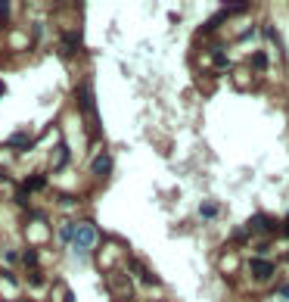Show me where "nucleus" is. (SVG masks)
I'll use <instances>...</instances> for the list:
<instances>
[{
	"label": "nucleus",
	"mask_w": 289,
	"mask_h": 302,
	"mask_svg": "<svg viewBox=\"0 0 289 302\" xmlns=\"http://www.w3.org/2000/svg\"><path fill=\"white\" fill-rule=\"evenodd\" d=\"M109 290H112V296L118 299V302H131V299H134V287H131L128 277H121V274L112 277V287H109Z\"/></svg>",
	"instance_id": "obj_3"
},
{
	"label": "nucleus",
	"mask_w": 289,
	"mask_h": 302,
	"mask_svg": "<svg viewBox=\"0 0 289 302\" xmlns=\"http://www.w3.org/2000/svg\"><path fill=\"white\" fill-rule=\"evenodd\" d=\"M212 60H215V63H212V66H215V69H218V72H224V69H227V66H230V63H227V56H224V53H221V50H218V53H215V56H212Z\"/></svg>",
	"instance_id": "obj_13"
},
{
	"label": "nucleus",
	"mask_w": 289,
	"mask_h": 302,
	"mask_svg": "<svg viewBox=\"0 0 289 302\" xmlns=\"http://www.w3.org/2000/svg\"><path fill=\"white\" fill-rule=\"evenodd\" d=\"M280 296H289V287H280Z\"/></svg>",
	"instance_id": "obj_16"
},
{
	"label": "nucleus",
	"mask_w": 289,
	"mask_h": 302,
	"mask_svg": "<svg viewBox=\"0 0 289 302\" xmlns=\"http://www.w3.org/2000/svg\"><path fill=\"white\" fill-rule=\"evenodd\" d=\"M44 187H47V178H44V175H31L22 190H44Z\"/></svg>",
	"instance_id": "obj_8"
},
{
	"label": "nucleus",
	"mask_w": 289,
	"mask_h": 302,
	"mask_svg": "<svg viewBox=\"0 0 289 302\" xmlns=\"http://www.w3.org/2000/svg\"><path fill=\"white\" fill-rule=\"evenodd\" d=\"M34 218V222H31V227H28V237H31V243H44V240H47V225H44V222H38V215H31Z\"/></svg>",
	"instance_id": "obj_5"
},
{
	"label": "nucleus",
	"mask_w": 289,
	"mask_h": 302,
	"mask_svg": "<svg viewBox=\"0 0 289 302\" xmlns=\"http://www.w3.org/2000/svg\"><path fill=\"white\" fill-rule=\"evenodd\" d=\"M286 262H289V255H286Z\"/></svg>",
	"instance_id": "obj_17"
},
{
	"label": "nucleus",
	"mask_w": 289,
	"mask_h": 302,
	"mask_svg": "<svg viewBox=\"0 0 289 302\" xmlns=\"http://www.w3.org/2000/svg\"><path fill=\"white\" fill-rule=\"evenodd\" d=\"M100 243V230H97V225H90V222H84V225H78V230H75V249L78 252H90Z\"/></svg>",
	"instance_id": "obj_1"
},
{
	"label": "nucleus",
	"mask_w": 289,
	"mask_h": 302,
	"mask_svg": "<svg viewBox=\"0 0 289 302\" xmlns=\"http://www.w3.org/2000/svg\"><path fill=\"white\" fill-rule=\"evenodd\" d=\"M9 144H13V147H19V150L31 147V141H28V137H13V141H9Z\"/></svg>",
	"instance_id": "obj_14"
},
{
	"label": "nucleus",
	"mask_w": 289,
	"mask_h": 302,
	"mask_svg": "<svg viewBox=\"0 0 289 302\" xmlns=\"http://www.w3.org/2000/svg\"><path fill=\"white\" fill-rule=\"evenodd\" d=\"M218 212H221V209H218V203H202V218H218Z\"/></svg>",
	"instance_id": "obj_12"
},
{
	"label": "nucleus",
	"mask_w": 289,
	"mask_h": 302,
	"mask_svg": "<svg viewBox=\"0 0 289 302\" xmlns=\"http://www.w3.org/2000/svg\"><path fill=\"white\" fill-rule=\"evenodd\" d=\"M78 97H81V106H84V112H94V97H90V90H87V87H81V90H78Z\"/></svg>",
	"instance_id": "obj_10"
},
{
	"label": "nucleus",
	"mask_w": 289,
	"mask_h": 302,
	"mask_svg": "<svg viewBox=\"0 0 289 302\" xmlns=\"http://www.w3.org/2000/svg\"><path fill=\"white\" fill-rule=\"evenodd\" d=\"M90 171H94L97 178H106L109 171H112V159H109L106 153H103V156H97V159H94V165H90Z\"/></svg>",
	"instance_id": "obj_4"
},
{
	"label": "nucleus",
	"mask_w": 289,
	"mask_h": 302,
	"mask_svg": "<svg viewBox=\"0 0 289 302\" xmlns=\"http://www.w3.org/2000/svg\"><path fill=\"white\" fill-rule=\"evenodd\" d=\"M75 230H78V225H62L59 227V240L62 243H75Z\"/></svg>",
	"instance_id": "obj_9"
},
{
	"label": "nucleus",
	"mask_w": 289,
	"mask_h": 302,
	"mask_svg": "<svg viewBox=\"0 0 289 302\" xmlns=\"http://www.w3.org/2000/svg\"><path fill=\"white\" fill-rule=\"evenodd\" d=\"M25 265H28V268H34V265H38V252H34V249L25 252Z\"/></svg>",
	"instance_id": "obj_15"
},
{
	"label": "nucleus",
	"mask_w": 289,
	"mask_h": 302,
	"mask_svg": "<svg viewBox=\"0 0 289 302\" xmlns=\"http://www.w3.org/2000/svg\"><path fill=\"white\" fill-rule=\"evenodd\" d=\"M249 268H252V277H255L258 284H264V281H271L274 277V262H268V259H249Z\"/></svg>",
	"instance_id": "obj_2"
},
{
	"label": "nucleus",
	"mask_w": 289,
	"mask_h": 302,
	"mask_svg": "<svg viewBox=\"0 0 289 302\" xmlns=\"http://www.w3.org/2000/svg\"><path fill=\"white\" fill-rule=\"evenodd\" d=\"M65 162H68V147L59 144V147H56V153H53V162H50V165H53V168H62Z\"/></svg>",
	"instance_id": "obj_6"
},
{
	"label": "nucleus",
	"mask_w": 289,
	"mask_h": 302,
	"mask_svg": "<svg viewBox=\"0 0 289 302\" xmlns=\"http://www.w3.org/2000/svg\"><path fill=\"white\" fill-rule=\"evenodd\" d=\"M249 60H252V69H255V72H261V69H268V53H252Z\"/></svg>",
	"instance_id": "obj_11"
},
{
	"label": "nucleus",
	"mask_w": 289,
	"mask_h": 302,
	"mask_svg": "<svg viewBox=\"0 0 289 302\" xmlns=\"http://www.w3.org/2000/svg\"><path fill=\"white\" fill-rule=\"evenodd\" d=\"M268 227H271V218H268V215H255V218L249 222V227H246V230L252 234V230H268Z\"/></svg>",
	"instance_id": "obj_7"
}]
</instances>
